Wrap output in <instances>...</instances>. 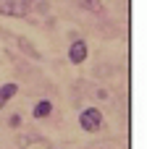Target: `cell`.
<instances>
[{
  "label": "cell",
  "instance_id": "cell-9",
  "mask_svg": "<svg viewBox=\"0 0 147 149\" xmlns=\"http://www.w3.org/2000/svg\"><path fill=\"white\" fill-rule=\"evenodd\" d=\"M32 141H34V136H32V134H24V136H18V139H16V147H18V149H26Z\"/></svg>",
  "mask_w": 147,
  "mask_h": 149
},
{
  "label": "cell",
  "instance_id": "cell-3",
  "mask_svg": "<svg viewBox=\"0 0 147 149\" xmlns=\"http://www.w3.org/2000/svg\"><path fill=\"white\" fill-rule=\"evenodd\" d=\"M87 52H89L87 42H84V39H74V42H71V47H68V60H71L74 65H79V63H84V60H87Z\"/></svg>",
  "mask_w": 147,
  "mask_h": 149
},
{
  "label": "cell",
  "instance_id": "cell-6",
  "mask_svg": "<svg viewBox=\"0 0 147 149\" xmlns=\"http://www.w3.org/2000/svg\"><path fill=\"white\" fill-rule=\"evenodd\" d=\"M50 113H53V102H50V100H39V102L34 105V110H32L34 118H47Z\"/></svg>",
  "mask_w": 147,
  "mask_h": 149
},
{
  "label": "cell",
  "instance_id": "cell-8",
  "mask_svg": "<svg viewBox=\"0 0 147 149\" xmlns=\"http://www.w3.org/2000/svg\"><path fill=\"white\" fill-rule=\"evenodd\" d=\"M26 149H55V147H53V144H47L45 139H39V136H37V139H34V141H32Z\"/></svg>",
  "mask_w": 147,
  "mask_h": 149
},
{
  "label": "cell",
  "instance_id": "cell-5",
  "mask_svg": "<svg viewBox=\"0 0 147 149\" xmlns=\"http://www.w3.org/2000/svg\"><path fill=\"white\" fill-rule=\"evenodd\" d=\"M16 45H18V47H21V50L26 52V58H32V60H42L39 50H37V47H34V45H32V42H29L26 37H18V39H16Z\"/></svg>",
  "mask_w": 147,
  "mask_h": 149
},
{
  "label": "cell",
  "instance_id": "cell-7",
  "mask_svg": "<svg viewBox=\"0 0 147 149\" xmlns=\"http://www.w3.org/2000/svg\"><path fill=\"white\" fill-rule=\"evenodd\" d=\"M79 5L87 8L89 13H97V16L103 13V3H100V0H79Z\"/></svg>",
  "mask_w": 147,
  "mask_h": 149
},
{
  "label": "cell",
  "instance_id": "cell-1",
  "mask_svg": "<svg viewBox=\"0 0 147 149\" xmlns=\"http://www.w3.org/2000/svg\"><path fill=\"white\" fill-rule=\"evenodd\" d=\"M32 5H34V0H0V16L24 18Z\"/></svg>",
  "mask_w": 147,
  "mask_h": 149
},
{
  "label": "cell",
  "instance_id": "cell-10",
  "mask_svg": "<svg viewBox=\"0 0 147 149\" xmlns=\"http://www.w3.org/2000/svg\"><path fill=\"white\" fill-rule=\"evenodd\" d=\"M8 126H11V128H21V115H18V113L11 115V118H8Z\"/></svg>",
  "mask_w": 147,
  "mask_h": 149
},
{
  "label": "cell",
  "instance_id": "cell-4",
  "mask_svg": "<svg viewBox=\"0 0 147 149\" xmlns=\"http://www.w3.org/2000/svg\"><path fill=\"white\" fill-rule=\"evenodd\" d=\"M16 94H18V84H13V81L3 84V86H0V110L8 105V100H11V97H16Z\"/></svg>",
  "mask_w": 147,
  "mask_h": 149
},
{
  "label": "cell",
  "instance_id": "cell-2",
  "mask_svg": "<svg viewBox=\"0 0 147 149\" xmlns=\"http://www.w3.org/2000/svg\"><path fill=\"white\" fill-rule=\"evenodd\" d=\"M103 113L97 110V107H87V110H82V115H79V126H82V131H87V134H95V131H100L103 128Z\"/></svg>",
  "mask_w": 147,
  "mask_h": 149
}]
</instances>
